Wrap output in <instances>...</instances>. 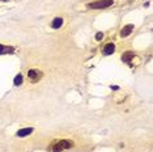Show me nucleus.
<instances>
[{"label": "nucleus", "mask_w": 153, "mask_h": 152, "mask_svg": "<svg viewBox=\"0 0 153 152\" xmlns=\"http://www.w3.org/2000/svg\"><path fill=\"white\" fill-rule=\"evenodd\" d=\"M7 51H11V49H7V47H4L3 45H0V54L7 53Z\"/></svg>", "instance_id": "10"}, {"label": "nucleus", "mask_w": 153, "mask_h": 152, "mask_svg": "<svg viewBox=\"0 0 153 152\" xmlns=\"http://www.w3.org/2000/svg\"><path fill=\"white\" fill-rule=\"evenodd\" d=\"M132 29H134V25H132V24H130V25H127V26H124L123 29L120 30V37H127V36H130L131 32H132Z\"/></svg>", "instance_id": "4"}, {"label": "nucleus", "mask_w": 153, "mask_h": 152, "mask_svg": "<svg viewBox=\"0 0 153 152\" xmlns=\"http://www.w3.org/2000/svg\"><path fill=\"white\" fill-rule=\"evenodd\" d=\"M32 131H33L32 127H25V129H21L17 131V136H21V138L26 136V135H29V134H32Z\"/></svg>", "instance_id": "5"}, {"label": "nucleus", "mask_w": 153, "mask_h": 152, "mask_svg": "<svg viewBox=\"0 0 153 152\" xmlns=\"http://www.w3.org/2000/svg\"><path fill=\"white\" fill-rule=\"evenodd\" d=\"M132 58H134V53H131V51H127V53L122 55V60L123 62H130Z\"/></svg>", "instance_id": "8"}, {"label": "nucleus", "mask_w": 153, "mask_h": 152, "mask_svg": "<svg viewBox=\"0 0 153 152\" xmlns=\"http://www.w3.org/2000/svg\"><path fill=\"white\" fill-rule=\"evenodd\" d=\"M71 146H72L71 142H68V140H60V142H58V143L53 147V152H62L63 150H68Z\"/></svg>", "instance_id": "2"}, {"label": "nucleus", "mask_w": 153, "mask_h": 152, "mask_svg": "<svg viewBox=\"0 0 153 152\" xmlns=\"http://www.w3.org/2000/svg\"><path fill=\"white\" fill-rule=\"evenodd\" d=\"M111 4H113V0H98V1L89 4V7L93 9H102V8H106V7H110Z\"/></svg>", "instance_id": "1"}, {"label": "nucleus", "mask_w": 153, "mask_h": 152, "mask_svg": "<svg viewBox=\"0 0 153 152\" xmlns=\"http://www.w3.org/2000/svg\"><path fill=\"white\" fill-rule=\"evenodd\" d=\"M13 83H15V85H20V84L22 83V76L19 74V75H17L16 77H15V80H13Z\"/></svg>", "instance_id": "9"}, {"label": "nucleus", "mask_w": 153, "mask_h": 152, "mask_svg": "<svg viewBox=\"0 0 153 152\" xmlns=\"http://www.w3.org/2000/svg\"><path fill=\"white\" fill-rule=\"evenodd\" d=\"M27 76H29V79H32L33 81H37L38 79H41L42 72H39L38 70H30L29 72H27Z\"/></svg>", "instance_id": "3"}, {"label": "nucleus", "mask_w": 153, "mask_h": 152, "mask_svg": "<svg viewBox=\"0 0 153 152\" xmlns=\"http://www.w3.org/2000/svg\"><path fill=\"white\" fill-rule=\"evenodd\" d=\"M115 51V46H114V43H107L105 46V49H103V54L105 55H111Z\"/></svg>", "instance_id": "6"}, {"label": "nucleus", "mask_w": 153, "mask_h": 152, "mask_svg": "<svg viewBox=\"0 0 153 152\" xmlns=\"http://www.w3.org/2000/svg\"><path fill=\"white\" fill-rule=\"evenodd\" d=\"M62 24H63V20L60 19V17H58V19H55L53 22H51V26L54 28V29H59V28L62 26Z\"/></svg>", "instance_id": "7"}, {"label": "nucleus", "mask_w": 153, "mask_h": 152, "mask_svg": "<svg viewBox=\"0 0 153 152\" xmlns=\"http://www.w3.org/2000/svg\"><path fill=\"white\" fill-rule=\"evenodd\" d=\"M102 38H103V33H97V36H96V39L97 41H101V39H102Z\"/></svg>", "instance_id": "11"}]
</instances>
